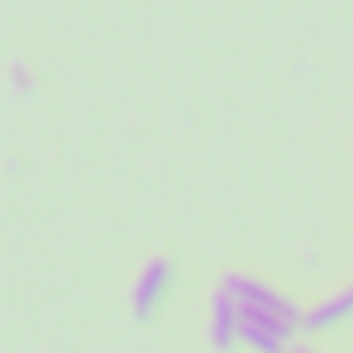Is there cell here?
Here are the masks:
<instances>
[{"label":"cell","instance_id":"cell-1","mask_svg":"<svg viewBox=\"0 0 353 353\" xmlns=\"http://www.w3.org/2000/svg\"><path fill=\"white\" fill-rule=\"evenodd\" d=\"M221 287H225L229 295H237V303L270 307V312H279V316H287V320L303 324V312H299L287 295H279L274 287H266V283H258V279H245V274H225V279H221Z\"/></svg>","mask_w":353,"mask_h":353},{"label":"cell","instance_id":"cell-2","mask_svg":"<svg viewBox=\"0 0 353 353\" xmlns=\"http://www.w3.org/2000/svg\"><path fill=\"white\" fill-rule=\"evenodd\" d=\"M166 287H170V262H166V258L145 262V270H141V279H137V287H133V316H137V320H150V316L158 312Z\"/></svg>","mask_w":353,"mask_h":353},{"label":"cell","instance_id":"cell-3","mask_svg":"<svg viewBox=\"0 0 353 353\" xmlns=\"http://www.w3.org/2000/svg\"><path fill=\"white\" fill-rule=\"evenodd\" d=\"M208 336H212V349L216 353H229L241 341V303L225 287L212 295V328H208Z\"/></svg>","mask_w":353,"mask_h":353},{"label":"cell","instance_id":"cell-4","mask_svg":"<svg viewBox=\"0 0 353 353\" xmlns=\"http://www.w3.org/2000/svg\"><path fill=\"white\" fill-rule=\"evenodd\" d=\"M345 316H353V287L341 291V295H332V299H324L320 307H312V312L303 316V328H307V332H320V328H332V324L345 320Z\"/></svg>","mask_w":353,"mask_h":353},{"label":"cell","instance_id":"cell-5","mask_svg":"<svg viewBox=\"0 0 353 353\" xmlns=\"http://www.w3.org/2000/svg\"><path fill=\"white\" fill-rule=\"evenodd\" d=\"M241 341L254 349V353H287L283 345V336H274L270 328H262V324H250V320H241Z\"/></svg>","mask_w":353,"mask_h":353},{"label":"cell","instance_id":"cell-6","mask_svg":"<svg viewBox=\"0 0 353 353\" xmlns=\"http://www.w3.org/2000/svg\"><path fill=\"white\" fill-rule=\"evenodd\" d=\"M9 75H13V88H17V92H30V88H34V79H30V67L13 63V71H9Z\"/></svg>","mask_w":353,"mask_h":353},{"label":"cell","instance_id":"cell-7","mask_svg":"<svg viewBox=\"0 0 353 353\" xmlns=\"http://www.w3.org/2000/svg\"><path fill=\"white\" fill-rule=\"evenodd\" d=\"M291 353H312V349H307V345H299V349H291Z\"/></svg>","mask_w":353,"mask_h":353}]
</instances>
